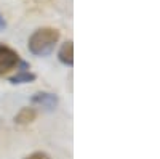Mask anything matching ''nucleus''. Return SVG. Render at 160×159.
Wrapping results in <instances>:
<instances>
[{"label": "nucleus", "mask_w": 160, "mask_h": 159, "mask_svg": "<svg viewBox=\"0 0 160 159\" xmlns=\"http://www.w3.org/2000/svg\"><path fill=\"white\" fill-rule=\"evenodd\" d=\"M59 40V32L53 28H42L37 29L29 37V50L35 56H47L55 50L56 44Z\"/></svg>", "instance_id": "f257e3e1"}, {"label": "nucleus", "mask_w": 160, "mask_h": 159, "mask_svg": "<svg viewBox=\"0 0 160 159\" xmlns=\"http://www.w3.org/2000/svg\"><path fill=\"white\" fill-rule=\"evenodd\" d=\"M19 64V55L10 47L0 44V76L10 72Z\"/></svg>", "instance_id": "f03ea898"}, {"label": "nucleus", "mask_w": 160, "mask_h": 159, "mask_svg": "<svg viewBox=\"0 0 160 159\" xmlns=\"http://www.w3.org/2000/svg\"><path fill=\"white\" fill-rule=\"evenodd\" d=\"M31 101L37 106H42L45 109H55L56 104H58V97L53 95V93H47V92H40V93H35Z\"/></svg>", "instance_id": "7ed1b4c3"}, {"label": "nucleus", "mask_w": 160, "mask_h": 159, "mask_svg": "<svg viewBox=\"0 0 160 159\" xmlns=\"http://www.w3.org/2000/svg\"><path fill=\"white\" fill-rule=\"evenodd\" d=\"M58 58L66 66H72L74 64V45H72V42L62 44V47L59 48V53H58Z\"/></svg>", "instance_id": "20e7f679"}, {"label": "nucleus", "mask_w": 160, "mask_h": 159, "mask_svg": "<svg viewBox=\"0 0 160 159\" xmlns=\"http://www.w3.org/2000/svg\"><path fill=\"white\" fill-rule=\"evenodd\" d=\"M35 116H37L35 109H32V108H22L15 116V122L16 124H29V122H32L35 119Z\"/></svg>", "instance_id": "39448f33"}, {"label": "nucleus", "mask_w": 160, "mask_h": 159, "mask_svg": "<svg viewBox=\"0 0 160 159\" xmlns=\"http://www.w3.org/2000/svg\"><path fill=\"white\" fill-rule=\"evenodd\" d=\"M10 81H11L13 84H28V82L35 81V76H34L32 72H19V74H16L15 77H11Z\"/></svg>", "instance_id": "423d86ee"}, {"label": "nucleus", "mask_w": 160, "mask_h": 159, "mask_svg": "<svg viewBox=\"0 0 160 159\" xmlns=\"http://www.w3.org/2000/svg\"><path fill=\"white\" fill-rule=\"evenodd\" d=\"M24 159H51L47 153H43V151H37V153H32V154H29L28 157H24Z\"/></svg>", "instance_id": "0eeeda50"}, {"label": "nucleus", "mask_w": 160, "mask_h": 159, "mask_svg": "<svg viewBox=\"0 0 160 159\" xmlns=\"http://www.w3.org/2000/svg\"><path fill=\"white\" fill-rule=\"evenodd\" d=\"M5 28H7V21H5V18L2 15H0V32L5 31Z\"/></svg>", "instance_id": "6e6552de"}]
</instances>
